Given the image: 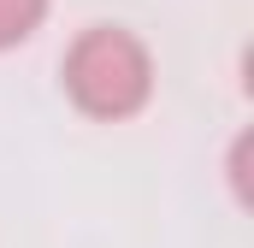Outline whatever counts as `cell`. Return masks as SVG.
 I'll return each mask as SVG.
<instances>
[{
    "mask_svg": "<svg viewBox=\"0 0 254 248\" xmlns=\"http://www.w3.org/2000/svg\"><path fill=\"white\" fill-rule=\"evenodd\" d=\"M60 89L89 124H130L160 95V60L130 24H83L60 54Z\"/></svg>",
    "mask_w": 254,
    "mask_h": 248,
    "instance_id": "obj_1",
    "label": "cell"
},
{
    "mask_svg": "<svg viewBox=\"0 0 254 248\" xmlns=\"http://www.w3.org/2000/svg\"><path fill=\"white\" fill-rule=\"evenodd\" d=\"M249 160H254V136L249 130H237V142H231V154H225V184L237 195V207H249L254 189H249Z\"/></svg>",
    "mask_w": 254,
    "mask_h": 248,
    "instance_id": "obj_3",
    "label": "cell"
},
{
    "mask_svg": "<svg viewBox=\"0 0 254 248\" xmlns=\"http://www.w3.org/2000/svg\"><path fill=\"white\" fill-rule=\"evenodd\" d=\"M54 0H0V54H18L42 36Z\"/></svg>",
    "mask_w": 254,
    "mask_h": 248,
    "instance_id": "obj_2",
    "label": "cell"
}]
</instances>
